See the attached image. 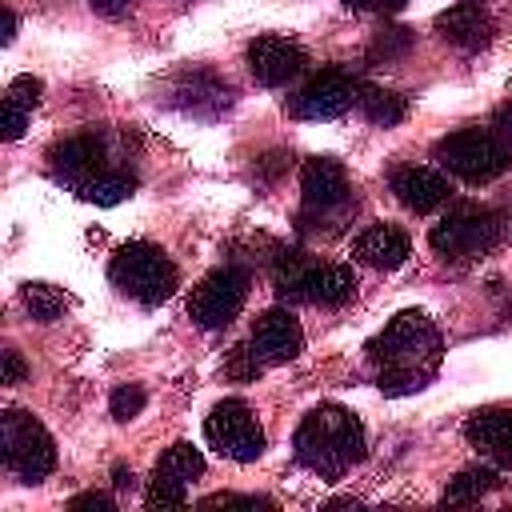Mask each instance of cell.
<instances>
[{"instance_id":"obj_37","label":"cell","mask_w":512,"mask_h":512,"mask_svg":"<svg viewBox=\"0 0 512 512\" xmlns=\"http://www.w3.org/2000/svg\"><path fill=\"white\" fill-rule=\"evenodd\" d=\"M112 484H116V488H132V468L116 464V468H112Z\"/></svg>"},{"instance_id":"obj_32","label":"cell","mask_w":512,"mask_h":512,"mask_svg":"<svg viewBox=\"0 0 512 512\" xmlns=\"http://www.w3.org/2000/svg\"><path fill=\"white\" fill-rule=\"evenodd\" d=\"M0 360H4L0 384H20V380H24V372H28V368H24V360H20V352H16V348H4V352H0Z\"/></svg>"},{"instance_id":"obj_31","label":"cell","mask_w":512,"mask_h":512,"mask_svg":"<svg viewBox=\"0 0 512 512\" xmlns=\"http://www.w3.org/2000/svg\"><path fill=\"white\" fill-rule=\"evenodd\" d=\"M68 508H72V512H112L116 504H112V496H104V492H80V496L68 500Z\"/></svg>"},{"instance_id":"obj_28","label":"cell","mask_w":512,"mask_h":512,"mask_svg":"<svg viewBox=\"0 0 512 512\" xmlns=\"http://www.w3.org/2000/svg\"><path fill=\"white\" fill-rule=\"evenodd\" d=\"M40 92H44V84L36 80V76H16L12 84H8V92H4V100H12V104H20V108H36L40 104Z\"/></svg>"},{"instance_id":"obj_23","label":"cell","mask_w":512,"mask_h":512,"mask_svg":"<svg viewBox=\"0 0 512 512\" xmlns=\"http://www.w3.org/2000/svg\"><path fill=\"white\" fill-rule=\"evenodd\" d=\"M412 48H416V32L404 28V24H388V28H380V32L372 36L368 60H372V64H396V60H404Z\"/></svg>"},{"instance_id":"obj_14","label":"cell","mask_w":512,"mask_h":512,"mask_svg":"<svg viewBox=\"0 0 512 512\" xmlns=\"http://www.w3.org/2000/svg\"><path fill=\"white\" fill-rule=\"evenodd\" d=\"M300 68H304V48H300L296 40H288V36L268 32V36H256V40L248 44V72H252V80L264 84V88L288 84Z\"/></svg>"},{"instance_id":"obj_7","label":"cell","mask_w":512,"mask_h":512,"mask_svg":"<svg viewBox=\"0 0 512 512\" xmlns=\"http://www.w3.org/2000/svg\"><path fill=\"white\" fill-rule=\"evenodd\" d=\"M436 160L464 184H492L496 176L508 172L512 152L488 128H460V132H448L444 140H436Z\"/></svg>"},{"instance_id":"obj_27","label":"cell","mask_w":512,"mask_h":512,"mask_svg":"<svg viewBox=\"0 0 512 512\" xmlns=\"http://www.w3.org/2000/svg\"><path fill=\"white\" fill-rule=\"evenodd\" d=\"M260 368H264V360L256 356V348H252V340L248 344H236L232 352H228V360H224V376H232V380H256L260 376Z\"/></svg>"},{"instance_id":"obj_34","label":"cell","mask_w":512,"mask_h":512,"mask_svg":"<svg viewBox=\"0 0 512 512\" xmlns=\"http://www.w3.org/2000/svg\"><path fill=\"white\" fill-rule=\"evenodd\" d=\"M492 132H496L504 144H512V104H500V108L492 112Z\"/></svg>"},{"instance_id":"obj_16","label":"cell","mask_w":512,"mask_h":512,"mask_svg":"<svg viewBox=\"0 0 512 512\" xmlns=\"http://www.w3.org/2000/svg\"><path fill=\"white\" fill-rule=\"evenodd\" d=\"M468 444L496 468H512V408H480L464 424Z\"/></svg>"},{"instance_id":"obj_5","label":"cell","mask_w":512,"mask_h":512,"mask_svg":"<svg viewBox=\"0 0 512 512\" xmlns=\"http://www.w3.org/2000/svg\"><path fill=\"white\" fill-rule=\"evenodd\" d=\"M504 236V220L500 212L492 208H480V204H456L448 208L432 232H428V244L444 256V260H476L484 252H492Z\"/></svg>"},{"instance_id":"obj_2","label":"cell","mask_w":512,"mask_h":512,"mask_svg":"<svg viewBox=\"0 0 512 512\" xmlns=\"http://www.w3.org/2000/svg\"><path fill=\"white\" fill-rule=\"evenodd\" d=\"M292 448L308 472L336 480L364 460V424L344 404H320L300 420Z\"/></svg>"},{"instance_id":"obj_15","label":"cell","mask_w":512,"mask_h":512,"mask_svg":"<svg viewBox=\"0 0 512 512\" xmlns=\"http://www.w3.org/2000/svg\"><path fill=\"white\" fill-rule=\"evenodd\" d=\"M252 348L264 364H288L304 352V328L288 308H268L252 324Z\"/></svg>"},{"instance_id":"obj_36","label":"cell","mask_w":512,"mask_h":512,"mask_svg":"<svg viewBox=\"0 0 512 512\" xmlns=\"http://www.w3.org/2000/svg\"><path fill=\"white\" fill-rule=\"evenodd\" d=\"M12 36H16V12H12V8H4V12H0V40L8 44Z\"/></svg>"},{"instance_id":"obj_11","label":"cell","mask_w":512,"mask_h":512,"mask_svg":"<svg viewBox=\"0 0 512 512\" xmlns=\"http://www.w3.org/2000/svg\"><path fill=\"white\" fill-rule=\"evenodd\" d=\"M356 92H360V84H356V76L348 72V68H320L292 100H288V112L296 116V120H336V116H344L352 104H356Z\"/></svg>"},{"instance_id":"obj_35","label":"cell","mask_w":512,"mask_h":512,"mask_svg":"<svg viewBox=\"0 0 512 512\" xmlns=\"http://www.w3.org/2000/svg\"><path fill=\"white\" fill-rule=\"evenodd\" d=\"M100 16H124L128 8H132V0H88Z\"/></svg>"},{"instance_id":"obj_13","label":"cell","mask_w":512,"mask_h":512,"mask_svg":"<svg viewBox=\"0 0 512 512\" xmlns=\"http://www.w3.org/2000/svg\"><path fill=\"white\" fill-rule=\"evenodd\" d=\"M48 164H52V176L72 184L76 192H84L100 172H104V144L96 132H76L68 140H56L48 148Z\"/></svg>"},{"instance_id":"obj_24","label":"cell","mask_w":512,"mask_h":512,"mask_svg":"<svg viewBox=\"0 0 512 512\" xmlns=\"http://www.w3.org/2000/svg\"><path fill=\"white\" fill-rule=\"evenodd\" d=\"M496 488V472L492 468H464L448 480L444 488V500L448 504H476L480 496H488Z\"/></svg>"},{"instance_id":"obj_22","label":"cell","mask_w":512,"mask_h":512,"mask_svg":"<svg viewBox=\"0 0 512 512\" xmlns=\"http://www.w3.org/2000/svg\"><path fill=\"white\" fill-rule=\"evenodd\" d=\"M20 300H24V308L32 312V320H40V324H52V320L64 316V308H68V296H64L56 284H44V280H28V284L20 288Z\"/></svg>"},{"instance_id":"obj_19","label":"cell","mask_w":512,"mask_h":512,"mask_svg":"<svg viewBox=\"0 0 512 512\" xmlns=\"http://www.w3.org/2000/svg\"><path fill=\"white\" fill-rule=\"evenodd\" d=\"M172 96H176V104H180L184 112H192V116H220V112L232 108V88H228V80H220V76H212V72H204V68L184 72V76L176 80Z\"/></svg>"},{"instance_id":"obj_17","label":"cell","mask_w":512,"mask_h":512,"mask_svg":"<svg viewBox=\"0 0 512 512\" xmlns=\"http://www.w3.org/2000/svg\"><path fill=\"white\" fill-rule=\"evenodd\" d=\"M448 180L444 172L428 168V164H404L392 172V196L408 208V212H436L448 200Z\"/></svg>"},{"instance_id":"obj_25","label":"cell","mask_w":512,"mask_h":512,"mask_svg":"<svg viewBox=\"0 0 512 512\" xmlns=\"http://www.w3.org/2000/svg\"><path fill=\"white\" fill-rule=\"evenodd\" d=\"M132 188H136V180L128 176V172H116V168H104L80 196L84 200H92V204H100V208H112V204H120V200H128L132 196Z\"/></svg>"},{"instance_id":"obj_6","label":"cell","mask_w":512,"mask_h":512,"mask_svg":"<svg viewBox=\"0 0 512 512\" xmlns=\"http://www.w3.org/2000/svg\"><path fill=\"white\" fill-rule=\"evenodd\" d=\"M0 456L20 484H40L56 468V444L48 428L20 408H4L0 416Z\"/></svg>"},{"instance_id":"obj_21","label":"cell","mask_w":512,"mask_h":512,"mask_svg":"<svg viewBox=\"0 0 512 512\" xmlns=\"http://www.w3.org/2000/svg\"><path fill=\"white\" fill-rule=\"evenodd\" d=\"M356 108H360V116H364L368 124H380V128H392V124H400V120L408 116L404 96H396V92H388V88H380V84H360Z\"/></svg>"},{"instance_id":"obj_18","label":"cell","mask_w":512,"mask_h":512,"mask_svg":"<svg viewBox=\"0 0 512 512\" xmlns=\"http://www.w3.org/2000/svg\"><path fill=\"white\" fill-rule=\"evenodd\" d=\"M408 252H412L408 232H404L400 224H388V220L368 224V228L352 240V256H356L360 264H368V268H400V264L408 260Z\"/></svg>"},{"instance_id":"obj_33","label":"cell","mask_w":512,"mask_h":512,"mask_svg":"<svg viewBox=\"0 0 512 512\" xmlns=\"http://www.w3.org/2000/svg\"><path fill=\"white\" fill-rule=\"evenodd\" d=\"M348 8H360V12H380V16H388V12H400L408 0H344Z\"/></svg>"},{"instance_id":"obj_8","label":"cell","mask_w":512,"mask_h":512,"mask_svg":"<svg viewBox=\"0 0 512 512\" xmlns=\"http://www.w3.org/2000/svg\"><path fill=\"white\" fill-rule=\"evenodd\" d=\"M300 208H304V220H316L312 228H320V220H344L352 208H356V196H352V184H348V172L340 160L332 156H312L304 160L300 168Z\"/></svg>"},{"instance_id":"obj_9","label":"cell","mask_w":512,"mask_h":512,"mask_svg":"<svg viewBox=\"0 0 512 512\" xmlns=\"http://www.w3.org/2000/svg\"><path fill=\"white\" fill-rule=\"evenodd\" d=\"M204 436H208V444H212L220 456H228V460H236V464H252V460L264 452V428H260L256 412H252L244 400H236V396L220 400V404L208 412Z\"/></svg>"},{"instance_id":"obj_38","label":"cell","mask_w":512,"mask_h":512,"mask_svg":"<svg viewBox=\"0 0 512 512\" xmlns=\"http://www.w3.org/2000/svg\"><path fill=\"white\" fill-rule=\"evenodd\" d=\"M464 4H480V0H464Z\"/></svg>"},{"instance_id":"obj_10","label":"cell","mask_w":512,"mask_h":512,"mask_svg":"<svg viewBox=\"0 0 512 512\" xmlns=\"http://www.w3.org/2000/svg\"><path fill=\"white\" fill-rule=\"evenodd\" d=\"M248 300V272L236 268V264H224V268H212L196 288H192V300H188V316L192 324L200 328H224L240 316Z\"/></svg>"},{"instance_id":"obj_1","label":"cell","mask_w":512,"mask_h":512,"mask_svg":"<svg viewBox=\"0 0 512 512\" xmlns=\"http://www.w3.org/2000/svg\"><path fill=\"white\" fill-rule=\"evenodd\" d=\"M368 356L376 364V384L388 396H404L432 380L440 364V332L424 312L408 308L384 324V332L368 344Z\"/></svg>"},{"instance_id":"obj_20","label":"cell","mask_w":512,"mask_h":512,"mask_svg":"<svg viewBox=\"0 0 512 512\" xmlns=\"http://www.w3.org/2000/svg\"><path fill=\"white\" fill-rule=\"evenodd\" d=\"M436 32L448 40V44H456V48H464V52H480L488 40H492V20H488V12L480 8V4H452L448 12H440L436 16Z\"/></svg>"},{"instance_id":"obj_29","label":"cell","mask_w":512,"mask_h":512,"mask_svg":"<svg viewBox=\"0 0 512 512\" xmlns=\"http://www.w3.org/2000/svg\"><path fill=\"white\" fill-rule=\"evenodd\" d=\"M200 508H272V500H260V496H236V492H216V496H204Z\"/></svg>"},{"instance_id":"obj_4","label":"cell","mask_w":512,"mask_h":512,"mask_svg":"<svg viewBox=\"0 0 512 512\" xmlns=\"http://www.w3.org/2000/svg\"><path fill=\"white\" fill-rule=\"evenodd\" d=\"M108 276L124 296H132L136 304H148V308L164 304L180 284L176 264L168 260V252L148 244V240H128L124 248H116L112 264H108Z\"/></svg>"},{"instance_id":"obj_30","label":"cell","mask_w":512,"mask_h":512,"mask_svg":"<svg viewBox=\"0 0 512 512\" xmlns=\"http://www.w3.org/2000/svg\"><path fill=\"white\" fill-rule=\"evenodd\" d=\"M24 124H28V108H20V104L4 100V120H0L4 140H20V136H24Z\"/></svg>"},{"instance_id":"obj_3","label":"cell","mask_w":512,"mask_h":512,"mask_svg":"<svg viewBox=\"0 0 512 512\" xmlns=\"http://www.w3.org/2000/svg\"><path fill=\"white\" fill-rule=\"evenodd\" d=\"M276 292L284 300H304L316 308H340L356 296V272L332 260H308L304 252L276 256Z\"/></svg>"},{"instance_id":"obj_26","label":"cell","mask_w":512,"mask_h":512,"mask_svg":"<svg viewBox=\"0 0 512 512\" xmlns=\"http://www.w3.org/2000/svg\"><path fill=\"white\" fill-rule=\"evenodd\" d=\"M144 404H148V392H144L140 384H120V388L108 396V412H112V420H120V424L136 420V416L144 412Z\"/></svg>"},{"instance_id":"obj_12","label":"cell","mask_w":512,"mask_h":512,"mask_svg":"<svg viewBox=\"0 0 512 512\" xmlns=\"http://www.w3.org/2000/svg\"><path fill=\"white\" fill-rule=\"evenodd\" d=\"M204 472V456L192 448V444H172L160 460H156V468H152V484H148V492H144V504L148 508H184L188 504V484L196 480Z\"/></svg>"}]
</instances>
